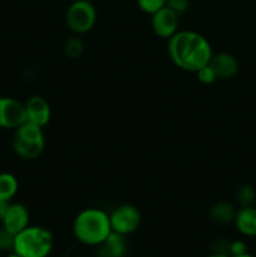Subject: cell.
I'll use <instances>...</instances> for the list:
<instances>
[{
  "label": "cell",
  "instance_id": "cell-14",
  "mask_svg": "<svg viewBox=\"0 0 256 257\" xmlns=\"http://www.w3.org/2000/svg\"><path fill=\"white\" fill-rule=\"evenodd\" d=\"M100 246L103 247L105 257H123L127 251L125 236L113 232V231Z\"/></svg>",
  "mask_w": 256,
  "mask_h": 257
},
{
  "label": "cell",
  "instance_id": "cell-13",
  "mask_svg": "<svg viewBox=\"0 0 256 257\" xmlns=\"http://www.w3.org/2000/svg\"><path fill=\"white\" fill-rule=\"evenodd\" d=\"M235 215L236 210L232 203L225 202V201L215 203L208 212L210 221L217 226H226L232 223L235 220Z\"/></svg>",
  "mask_w": 256,
  "mask_h": 257
},
{
  "label": "cell",
  "instance_id": "cell-25",
  "mask_svg": "<svg viewBox=\"0 0 256 257\" xmlns=\"http://www.w3.org/2000/svg\"><path fill=\"white\" fill-rule=\"evenodd\" d=\"M230 257H255V256H252V255H250V253H245V255H240V256H230Z\"/></svg>",
  "mask_w": 256,
  "mask_h": 257
},
{
  "label": "cell",
  "instance_id": "cell-7",
  "mask_svg": "<svg viewBox=\"0 0 256 257\" xmlns=\"http://www.w3.org/2000/svg\"><path fill=\"white\" fill-rule=\"evenodd\" d=\"M24 122H27L24 104L15 98L0 97V128L17 130Z\"/></svg>",
  "mask_w": 256,
  "mask_h": 257
},
{
  "label": "cell",
  "instance_id": "cell-23",
  "mask_svg": "<svg viewBox=\"0 0 256 257\" xmlns=\"http://www.w3.org/2000/svg\"><path fill=\"white\" fill-rule=\"evenodd\" d=\"M9 206H10V201L0 198V221H3V218H4L5 213H7Z\"/></svg>",
  "mask_w": 256,
  "mask_h": 257
},
{
  "label": "cell",
  "instance_id": "cell-15",
  "mask_svg": "<svg viewBox=\"0 0 256 257\" xmlns=\"http://www.w3.org/2000/svg\"><path fill=\"white\" fill-rule=\"evenodd\" d=\"M19 190L17 177L9 172L0 173V198L10 201Z\"/></svg>",
  "mask_w": 256,
  "mask_h": 257
},
{
  "label": "cell",
  "instance_id": "cell-22",
  "mask_svg": "<svg viewBox=\"0 0 256 257\" xmlns=\"http://www.w3.org/2000/svg\"><path fill=\"white\" fill-rule=\"evenodd\" d=\"M247 253V245L242 240L231 241L228 246V255L230 256H240Z\"/></svg>",
  "mask_w": 256,
  "mask_h": 257
},
{
  "label": "cell",
  "instance_id": "cell-9",
  "mask_svg": "<svg viewBox=\"0 0 256 257\" xmlns=\"http://www.w3.org/2000/svg\"><path fill=\"white\" fill-rule=\"evenodd\" d=\"M27 122L34 123L39 127H45L52 118L50 104L42 95H32L24 103Z\"/></svg>",
  "mask_w": 256,
  "mask_h": 257
},
{
  "label": "cell",
  "instance_id": "cell-1",
  "mask_svg": "<svg viewBox=\"0 0 256 257\" xmlns=\"http://www.w3.org/2000/svg\"><path fill=\"white\" fill-rule=\"evenodd\" d=\"M167 50L176 67L193 73L207 65L213 55L208 40L192 30H178L168 39Z\"/></svg>",
  "mask_w": 256,
  "mask_h": 257
},
{
  "label": "cell",
  "instance_id": "cell-2",
  "mask_svg": "<svg viewBox=\"0 0 256 257\" xmlns=\"http://www.w3.org/2000/svg\"><path fill=\"white\" fill-rule=\"evenodd\" d=\"M110 232L109 215L100 208L80 211L73 222V235L85 246H100Z\"/></svg>",
  "mask_w": 256,
  "mask_h": 257
},
{
  "label": "cell",
  "instance_id": "cell-17",
  "mask_svg": "<svg viewBox=\"0 0 256 257\" xmlns=\"http://www.w3.org/2000/svg\"><path fill=\"white\" fill-rule=\"evenodd\" d=\"M83 49H84V45H83V42L78 37L69 38L64 44L65 55L72 58V59L79 57L83 53Z\"/></svg>",
  "mask_w": 256,
  "mask_h": 257
},
{
  "label": "cell",
  "instance_id": "cell-20",
  "mask_svg": "<svg viewBox=\"0 0 256 257\" xmlns=\"http://www.w3.org/2000/svg\"><path fill=\"white\" fill-rule=\"evenodd\" d=\"M13 245H14V235H12L7 228L2 226L0 227V251L13 250Z\"/></svg>",
  "mask_w": 256,
  "mask_h": 257
},
{
  "label": "cell",
  "instance_id": "cell-21",
  "mask_svg": "<svg viewBox=\"0 0 256 257\" xmlns=\"http://www.w3.org/2000/svg\"><path fill=\"white\" fill-rule=\"evenodd\" d=\"M190 2L191 0H166V7L177 13L178 15H181L188 9Z\"/></svg>",
  "mask_w": 256,
  "mask_h": 257
},
{
  "label": "cell",
  "instance_id": "cell-16",
  "mask_svg": "<svg viewBox=\"0 0 256 257\" xmlns=\"http://www.w3.org/2000/svg\"><path fill=\"white\" fill-rule=\"evenodd\" d=\"M236 198L237 202L240 203L241 207L245 206H253V202L256 200V191L251 185H242L238 187L236 192Z\"/></svg>",
  "mask_w": 256,
  "mask_h": 257
},
{
  "label": "cell",
  "instance_id": "cell-3",
  "mask_svg": "<svg viewBox=\"0 0 256 257\" xmlns=\"http://www.w3.org/2000/svg\"><path fill=\"white\" fill-rule=\"evenodd\" d=\"M54 246L53 233L42 226H28L14 236L13 252L22 257H48Z\"/></svg>",
  "mask_w": 256,
  "mask_h": 257
},
{
  "label": "cell",
  "instance_id": "cell-26",
  "mask_svg": "<svg viewBox=\"0 0 256 257\" xmlns=\"http://www.w3.org/2000/svg\"><path fill=\"white\" fill-rule=\"evenodd\" d=\"M7 257H22V256H19V255H17V253L13 252V253H10V255H8Z\"/></svg>",
  "mask_w": 256,
  "mask_h": 257
},
{
  "label": "cell",
  "instance_id": "cell-11",
  "mask_svg": "<svg viewBox=\"0 0 256 257\" xmlns=\"http://www.w3.org/2000/svg\"><path fill=\"white\" fill-rule=\"evenodd\" d=\"M208 64L215 70L217 79H231L238 72V62L230 53H218L213 54Z\"/></svg>",
  "mask_w": 256,
  "mask_h": 257
},
{
  "label": "cell",
  "instance_id": "cell-24",
  "mask_svg": "<svg viewBox=\"0 0 256 257\" xmlns=\"http://www.w3.org/2000/svg\"><path fill=\"white\" fill-rule=\"evenodd\" d=\"M206 257H230V256H228L227 253H222V252H212V253H210V255L206 256Z\"/></svg>",
  "mask_w": 256,
  "mask_h": 257
},
{
  "label": "cell",
  "instance_id": "cell-4",
  "mask_svg": "<svg viewBox=\"0 0 256 257\" xmlns=\"http://www.w3.org/2000/svg\"><path fill=\"white\" fill-rule=\"evenodd\" d=\"M45 147L43 128L30 122H24L15 130L13 150L18 157L25 161H34L42 156Z\"/></svg>",
  "mask_w": 256,
  "mask_h": 257
},
{
  "label": "cell",
  "instance_id": "cell-8",
  "mask_svg": "<svg viewBox=\"0 0 256 257\" xmlns=\"http://www.w3.org/2000/svg\"><path fill=\"white\" fill-rule=\"evenodd\" d=\"M152 24L153 33L158 38L163 39H170L171 37L178 32V25H180V15L171 10L170 8L165 7L152 14Z\"/></svg>",
  "mask_w": 256,
  "mask_h": 257
},
{
  "label": "cell",
  "instance_id": "cell-6",
  "mask_svg": "<svg viewBox=\"0 0 256 257\" xmlns=\"http://www.w3.org/2000/svg\"><path fill=\"white\" fill-rule=\"evenodd\" d=\"M141 212L136 206L124 203L119 205L109 213L110 227L113 232L128 236L136 232L141 225Z\"/></svg>",
  "mask_w": 256,
  "mask_h": 257
},
{
  "label": "cell",
  "instance_id": "cell-18",
  "mask_svg": "<svg viewBox=\"0 0 256 257\" xmlns=\"http://www.w3.org/2000/svg\"><path fill=\"white\" fill-rule=\"evenodd\" d=\"M137 4L142 12L152 15L166 7V0H137Z\"/></svg>",
  "mask_w": 256,
  "mask_h": 257
},
{
  "label": "cell",
  "instance_id": "cell-12",
  "mask_svg": "<svg viewBox=\"0 0 256 257\" xmlns=\"http://www.w3.org/2000/svg\"><path fill=\"white\" fill-rule=\"evenodd\" d=\"M235 227L238 232L246 237L256 236V207L253 206H245L236 211Z\"/></svg>",
  "mask_w": 256,
  "mask_h": 257
},
{
  "label": "cell",
  "instance_id": "cell-10",
  "mask_svg": "<svg viewBox=\"0 0 256 257\" xmlns=\"http://www.w3.org/2000/svg\"><path fill=\"white\" fill-rule=\"evenodd\" d=\"M29 221L30 213L27 206L23 203H10L2 222L3 227L15 236L29 226Z\"/></svg>",
  "mask_w": 256,
  "mask_h": 257
},
{
  "label": "cell",
  "instance_id": "cell-5",
  "mask_svg": "<svg viewBox=\"0 0 256 257\" xmlns=\"http://www.w3.org/2000/svg\"><path fill=\"white\" fill-rule=\"evenodd\" d=\"M65 22L68 28L75 34H85L90 32L97 22L94 5L88 0H75L68 8Z\"/></svg>",
  "mask_w": 256,
  "mask_h": 257
},
{
  "label": "cell",
  "instance_id": "cell-19",
  "mask_svg": "<svg viewBox=\"0 0 256 257\" xmlns=\"http://www.w3.org/2000/svg\"><path fill=\"white\" fill-rule=\"evenodd\" d=\"M196 74H197V78L198 80H200L202 84H212V83H215L216 80H217V75H216L215 70L212 69V67H211L210 64L205 65V67L200 68V69L196 72Z\"/></svg>",
  "mask_w": 256,
  "mask_h": 257
}]
</instances>
